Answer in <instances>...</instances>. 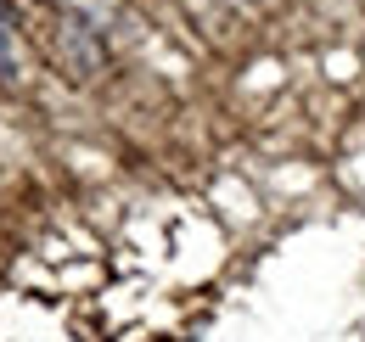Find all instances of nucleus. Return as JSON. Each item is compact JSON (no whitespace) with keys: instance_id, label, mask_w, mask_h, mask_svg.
I'll use <instances>...</instances> for the list:
<instances>
[{"instance_id":"nucleus-1","label":"nucleus","mask_w":365,"mask_h":342,"mask_svg":"<svg viewBox=\"0 0 365 342\" xmlns=\"http://www.w3.org/2000/svg\"><path fill=\"white\" fill-rule=\"evenodd\" d=\"M0 73H6V79L17 73V56H11V34H6V28H0Z\"/></svg>"}]
</instances>
